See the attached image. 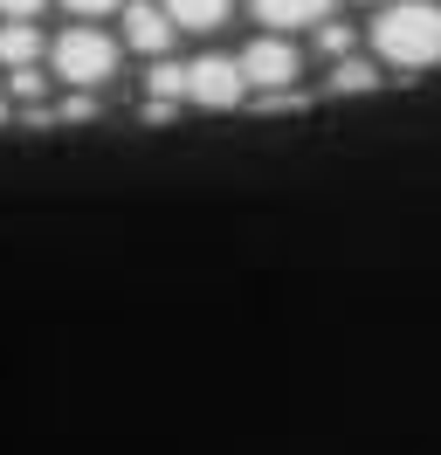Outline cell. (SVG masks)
Masks as SVG:
<instances>
[{"instance_id": "6da1fadb", "label": "cell", "mask_w": 441, "mask_h": 455, "mask_svg": "<svg viewBox=\"0 0 441 455\" xmlns=\"http://www.w3.org/2000/svg\"><path fill=\"white\" fill-rule=\"evenodd\" d=\"M373 49L393 69H435L441 62V7L435 0H393L373 21Z\"/></svg>"}, {"instance_id": "7a4b0ae2", "label": "cell", "mask_w": 441, "mask_h": 455, "mask_svg": "<svg viewBox=\"0 0 441 455\" xmlns=\"http://www.w3.org/2000/svg\"><path fill=\"white\" fill-rule=\"evenodd\" d=\"M49 62L69 90H97L110 69H117V42H110L104 28H69V35L49 42Z\"/></svg>"}, {"instance_id": "3957f363", "label": "cell", "mask_w": 441, "mask_h": 455, "mask_svg": "<svg viewBox=\"0 0 441 455\" xmlns=\"http://www.w3.org/2000/svg\"><path fill=\"white\" fill-rule=\"evenodd\" d=\"M242 97H248L242 62H228V56H200V62H187V104H200V111H235Z\"/></svg>"}, {"instance_id": "277c9868", "label": "cell", "mask_w": 441, "mask_h": 455, "mask_svg": "<svg viewBox=\"0 0 441 455\" xmlns=\"http://www.w3.org/2000/svg\"><path fill=\"white\" fill-rule=\"evenodd\" d=\"M297 69H303V56L283 42V35H262L255 49L242 56V76H248V90H290L297 84Z\"/></svg>"}, {"instance_id": "5b68a950", "label": "cell", "mask_w": 441, "mask_h": 455, "mask_svg": "<svg viewBox=\"0 0 441 455\" xmlns=\"http://www.w3.org/2000/svg\"><path fill=\"white\" fill-rule=\"evenodd\" d=\"M124 42H132L138 56H165L172 49V14H165L159 0H132L124 7Z\"/></svg>"}, {"instance_id": "8992f818", "label": "cell", "mask_w": 441, "mask_h": 455, "mask_svg": "<svg viewBox=\"0 0 441 455\" xmlns=\"http://www.w3.org/2000/svg\"><path fill=\"white\" fill-rule=\"evenodd\" d=\"M255 21H262L269 35L317 28V21H331V0H255Z\"/></svg>"}, {"instance_id": "52a82bcc", "label": "cell", "mask_w": 441, "mask_h": 455, "mask_svg": "<svg viewBox=\"0 0 441 455\" xmlns=\"http://www.w3.org/2000/svg\"><path fill=\"white\" fill-rule=\"evenodd\" d=\"M165 14H172V28H193V35H207L228 21V0H159Z\"/></svg>"}, {"instance_id": "ba28073f", "label": "cell", "mask_w": 441, "mask_h": 455, "mask_svg": "<svg viewBox=\"0 0 441 455\" xmlns=\"http://www.w3.org/2000/svg\"><path fill=\"white\" fill-rule=\"evenodd\" d=\"M42 56V28L35 21H0V62L7 69H21V62Z\"/></svg>"}, {"instance_id": "9c48e42d", "label": "cell", "mask_w": 441, "mask_h": 455, "mask_svg": "<svg viewBox=\"0 0 441 455\" xmlns=\"http://www.w3.org/2000/svg\"><path fill=\"white\" fill-rule=\"evenodd\" d=\"M365 90H380V69L338 56V69H331V97H365Z\"/></svg>"}, {"instance_id": "30bf717a", "label": "cell", "mask_w": 441, "mask_h": 455, "mask_svg": "<svg viewBox=\"0 0 441 455\" xmlns=\"http://www.w3.org/2000/svg\"><path fill=\"white\" fill-rule=\"evenodd\" d=\"M145 90H152L159 104H180V97H187V62H152V69H145Z\"/></svg>"}, {"instance_id": "8fae6325", "label": "cell", "mask_w": 441, "mask_h": 455, "mask_svg": "<svg viewBox=\"0 0 441 455\" xmlns=\"http://www.w3.org/2000/svg\"><path fill=\"white\" fill-rule=\"evenodd\" d=\"M7 97H14V104H42V97H49V76H42L35 62H21V69H7Z\"/></svg>"}, {"instance_id": "7c38bea8", "label": "cell", "mask_w": 441, "mask_h": 455, "mask_svg": "<svg viewBox=\"0 0 441 455\" xmlns=\"http://www.w3.org/2000/svg\"><path fill=\"white\" fill-rule=\"evenodd\" d=\"M317 49H325V56L338 62L345 49H352V28H345V21H317Z\"/></svg>"}, {"instance_id": "4fadbf2b", "label": "cell", "mask_w": 441, "mask_h": 455, "mask_svg": "<svg viewBox=\"0 0 441 455\" xmlns=\"http://www.w3.org/2000/svg\"><path fill=\"white\" fill-rule=\"evenodd\" d=\"M49 117H62V124H83V117H97V97H90V90H76V97H62V111H49Z\"/></svg>"}, {"instance_id": "5bb4252c", "label": "cell", "mask_w": 441, "mask_h": 455, "mask_svg": "<svg viewBox=\"0 0 441 455\" xmlns=\"http://www.w3.org/2000/svg\"><path fill=\"white\" fill-rule=\"evenodd\" d=\"M49 0H0V21H35Z\"/></svg>"}, {"instance_id": "9a60e30c", "label": "cell", "mask_w": 441, "mask_h": 455, "mask_svg": "<svg viewBox=\"0 0 441 455\" xmlns=\"http://www.w3.org/2000/svg\"><path fill=\"white\" fill-rule=\"evenodd\" d=\"M62 7H69V14H83V21H97V14H110L117 0H62Z\"/></svg>"}, {"instance_id": "2e32d148", "label": "cell", "mask_w": 441, "mask_h": 455, "mask_svg": "<svg viewBox=\"0 0 441 455\" xmlns=\"http://www.w3.org/2000/svg\"><path fill=\"white\" fill-rule=\"evenodd\" d=\"M7 117H14V97H0V124H7Z\"/></svg>"}]
</instances>
